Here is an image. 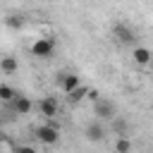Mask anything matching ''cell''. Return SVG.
I'll return each mask as SVG.
<instances>
[{
	"mask_svg": "<svg viewBox=\"0 0 153 153\" xmlns=\"http://www.w3.org/2000/svg\"><path fill=\"white\" fill-rule=\"evenodd\" d=\"M24 24H26V22H24V17H22V14H7V17H5V26H7V29H12V31L24 29Z\"/></svg>",
	"mask_w": 153,
	"mask_h": 153,
	"instance_id": "obj_11",
	"label": "cell"
},
{
	"mask_svg": "<svg viewBox=\"0 0 153 153\" xmlns=\"http://www.w3.org/2000/svg\"><path fill=\"white\" fill-rule=\"evenodd\" d=\"M131 57H134V62L136 65H151L153 62V53L148 50V48H143V45H134V50H131Z\"/></svg>",
	"mask_w": 153,
	"mask_h": 153,
	"instance_id": "obj_8",
	"label": "cell"
},
{
	"mask_svg": "<svg viewBox=\"0 0 153 153\" xmlns=\"http://www.w3.org/2000/svg\"><path fill=\"white\" fill-rule=\"evenodd\" d=\"M38 110H41V115H43V117L55 120V117H57V112H60V103H57V98L48 96V98H43V100L38 103Z\"/></svg>",
	"mask_w": 153,
	"mask_h": 153,
	"instance_id": "obj_6",
	"label": "cell"
},
{
	"mask_svg": "<svg viewBox=\"0 0 153 153\" xmlns=\"http://www.w3.org/2000/svg\"><path fill=\"white\" fill-rule=\"evenodd\" d=\"M0 72H5V74H14V72H19V60L12 57V55L0 57Z\"/></svg>",
	"mask_w": 153,
	"mask_h": 153,
	"instance_id": "obj_10",
	"label": "cell"
},
{
	"mask_svg": "<svg viewBox=\"0 0 153 153\" xmlns=\"http://www.w3.org/2000/svg\"><path fill=\"white\" fill-rule=\"evenodd\" d=\"M112 129H115V134L117 136H127V129H129V124H127V120H122V117H112Z\"/></svg>",
	"mask_w": 153,
	"mask_h": 153,
	"instance_id": "obj_13",
	"label": "cell"
},
{
	"mask_svg": "<svg viewBox=\"0 0 153 153\" xmlns=\"http://www.w3.org/2000/svg\"><path fill=\"white\" fill-rule=\"evenodd\" d=\"M93 115H96L98 120H112V117L117 115V108H115V103H110V100H105V98H98V100L93 103Z\"/></svg>",
	"mask_w": 153,
	"mask_h": 153,
	"instance_id": "obj_3",
	"label": "cell"
},
{
	"mask_svg": "<svg viewBox=\"0 0 153 153\" xmlns=\"http://www.w3.org/2000/svg\"><path fill=\"white\" fill-rule=\"evenodd\" d=\"M86 93H88V86L79 84L74 91H69V93H67V100H69V103H81V100L86 98Z\"/></svg>",
	"mask_w": 153,
	"mask_h": 153,
	"instance_id": "obj_12",
	"label": "cell"
},
{
	"mask_svg": "<svg viewBox=\"0 0 153 153\" xmlns=\"http://www.w3.org/2000/svg\"><path fill=\"white\" fill-rule=\"evenodd\" d=\"M36 139H38L41 143H45V146H55V143L60 141V127H57V122L50 120L48 124H41V127L36 129Z\"/></svg>",
	"mask_w": 153,
	"mask_h": 153,
	"instance_id": "obj_1",
	"label": "cell"
},
{
	"mask_svg": "<svg viewBox=\"0 0 153 153\" xmlns=\"http://www.w3.org/2000/svg\"><path fill=\"white\" fill-rule=\"evenodd\" d=\"M86 98H88L91 103H96V100H98L100 96H98V91H96V88H88V93H86Z\"/></svg>",
	"mask_w": 153,
	"mask_h": 153,
	"instance_id": "obj_16",
	"label": "cell"
},
{
	"mask_svg": "<svg viewBox=\"0 0 153 153\" xmlns=\"http://www.w3.org/2000/svg\"><path fill=\"white\" fill-rule=\"evenodd\" d=\"M55 84L62 88V93H69V91H74V88L81 84V79H79L76 74H72V72H62V74H57Z\"/></svg>",
	"mask_w": 153,
	"mask_h": 153,
	"instance_id": "obj_5",
	"label": "cell"
},
{
	"mask_svg": "<svg viewBox=\"0 0 153 153\" xmlns=\"http://www.w3.org/2000/svg\"><path fill=\"white\" fill-rule=\"evenodd\" d=\"M31 53L36 55V57H50L53 53H55V41L50 38V36H43V38H36L33 43H31Z\"/></svg>",
	"mask_w": 153,
	"mask_h": 153,
	"instance_id": "obj_2",
	"label": "cell"
},
{
	"mask_svg": "<svg viewBox=\"0 0 153 153\" xmlns=\"http://www.w3.org/2000/svg\"><path fill=\"white\" fill-rule=\"evenodd\" d=\"M112 36H115L120 43H124V45H134V41H136V33H134L127 24H122V22H117V24L112 26Z\"/></svg>",
	"mask_w": 153,
	"mask_h": 153,
	"instance_id": "obj_4",
	"label": "cell"
},
{
	"mask_svg": "<svg viewBox=\"0 0 153 153\" xmlns=\"http://www.w3.org/2000/svg\"><path fill=\"white\" fill-rule=\"evenodd\" d=\"M0 122H2V120H0Z\"/></svg>",
	"mask_w": 153,
	"mask_h": 153,
	"instance_id": "obj_19",
	"label": "cell"
},
{
	"mask_svg": "<svg viewBox=\"0 0 153 153\" xmlns=\"http://www.w3.org/2000/svg\"><path fill=\"white\" fill-rule=\"evenodd\" d=\"M10 105H12V110H14L17 115H29V112H31V108H33V103H31L26 96H22V93H17V96L12 98V103H10Z\"/></svg>",
	"mask_w": 153,
	"mask_h": 153,
	"instance_id": "obj_7",
	"label": "cell"
},
{
	"mask_svg": "<svg viewBox=\"0 0 153 153\" xmlns=\"http://www.w3.org/2000/svg\"><path fill=\"white\" fill-rule=\"evenodd\" d=\"M84 134H86L88 141H103V139H105V127H103L100 122H91Z\"/></svg>",
	"mask_w": 153,
	"mask_h": 153,
	"instance_id": "obj_9",
	"label": "cell"
},
{
	"mask_svg": "<svg viewBox=\"0 0 153 153\" xmlns=\"http://www.w3.org/2000/svg\"><path fill=\"white\" fill-rule=\"evenodd\" d=\"M14 153H38V151H36L33 146H19V148H17Z\"/></svg>",
	"mask_w": 153,
	"mask_h": 153,
	"instance_id": "obj_17",
	"label": "cell"
},
{
	"mask_svg": "<svg viewBox=\"0 0 153 153\" xmlns=\"http://www.w3.org/2000/svg\"><path fill=\"white\" fill-rule=\"evenodd\" d=\"M151 67H153V62H151Z\"/></svg>",
	"mask_w": 153,
	"mask_h": 153,
	"instance_id": "obj_18",
	"label": "cell"
},
{
	"mask_svg": "<svg viewBox=\"0 0 153 153\" xmlns=\"http://www.w3.org/2000/svg\"><path fill=\"white\" fill-rule=\"evenodd\" d=\"M129 151H131L129 136H117V141H115V153H129Z\"/></svg>",
	"mask_w": 153,
	"mask_h": 153,
	"instance_id": "obj_14",
	"label": "cell"
},
{
	"mask_svg": "<svg viewBox=\"0 0 153 153\" xmlns=\"http://www.w3.org/2000/svg\"><path fill=\"white\" fill-rule=\"evenodd\" d=\"M17 96V91L12 88V86H7V84H0V100L2 103H12V98Z\"/></svg>",
	"mask_w": 153,
	"mask_h": 153,
	"instance_id": "obj_15",
	"label": "cell"
}]
</instances>
